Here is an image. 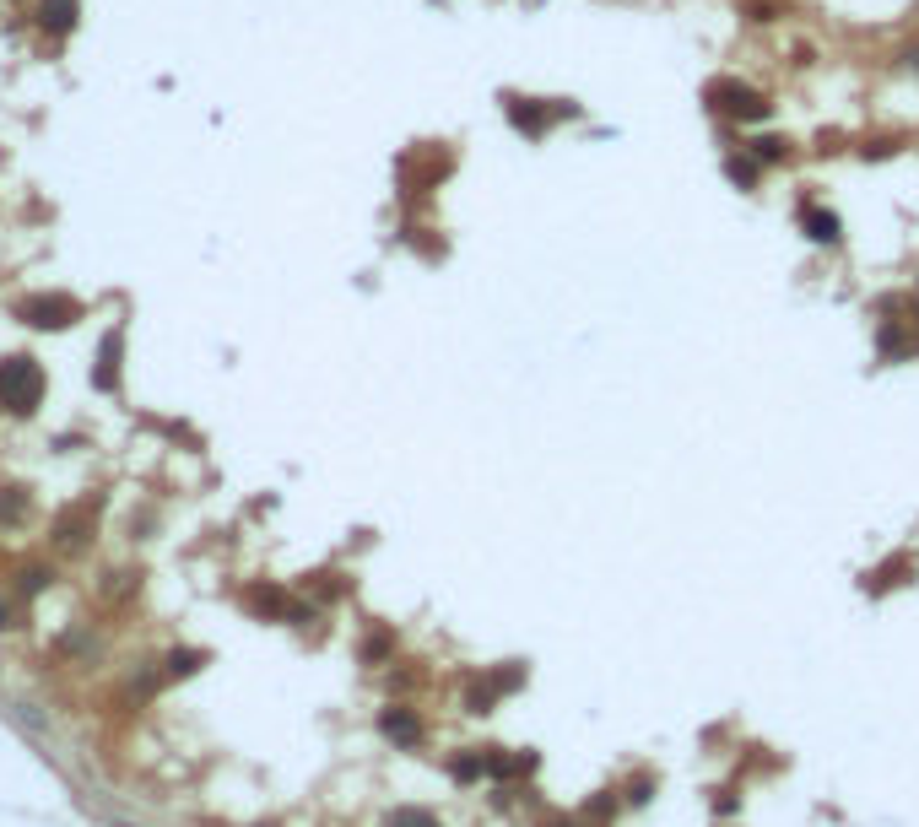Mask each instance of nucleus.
I'll list each match as a JSON object with an SVG mask.
<instances>
[{
  "instance_id": "nucleus-1",
  "label": "nucleus",
  "mask_w": 919,
  "mask_h": 827,
  "mask_svg": "<svg viewBox=\"0 0 919 827\" xmlns=\"http://www.w3.org/2000/svg\"><path fill=\"white\" fill-rule=\"evenodd\" d=\"M38 400H44V368L33 357H6L0 363V406L28 417V411H38Z\"/></svg>"
},
{
  "instance_id": "nucleus-2",
  "label": "nucleus",
  "mask_w": 919,
  "mask_h": 827,
  "mask_svg": "<svg viewBox=\"0 0 919 827\" xmlns=\"http://www.w3.org/2000/svg\"><path fill=\"white\" fill-rule=\"evenodd\" d=\"M17 314L28 319V325H38V330H65V325L82 319V303H76L71 292H33V298L17 303Z\"/></svg>"
},
{
  "instance_id": "nucleus-3",
  "label": "nucleus",
  "mask_w": 919,
  "mask_h": 827,
  "mask_svg": "<svg viewBox=\"0 0 919 827\" xmlns=\"http://www.w3.org/2000/svg\"><path fill=\"white\" fill-rule=\"evenodd\" d=\"M709 109L725 119H768V98L741 82H709Z\"/></svg>"
},
{
  "instance_id": "nucleus-4",
  "label": "nucleus",
  "mask_w": 919,
  "mask_h": 827,
  "mask_svg": "<svg viewBox=\"0 0 919 827\" xmlns=\"http://www.w3.org/2000/svg\"><path fill=\"white\" fill-rule=\"evenodd\" d=\"M379 736L395 741V746H422V719L406 709V703H390V709L379 714Z\"/></svg>"
},
{
  "instance_id": "nucleus-5",
  "label": "nucleus",
  "mask_w": 919,
  "mask_h": 827,
  "mask_svg": "<svg viewBox=\"0 0 919 827\" xmlns=\"http://www.w3.org/2000/svg\"><path fill=\"white\" fill-rule=\"evenodd\" d=\"M557 114H563V109H552V114L536 109V98H509V119L525 130V136H546V125H552Z\"/></svg>"
},
{
  "instance_id": "nucleus-6",
  "label": "nucleus",
  "mask_w": 919,
  "mask_h": 827,
  "mask_svg": "<svg viewBox=\"0 0 919 827\" xmlns=\"http://www.w3.org/2000/svg\"><path fill=\"white\" fill-rule=\"evenodd\" d=\"M801 222H806V238H811V244H838V238H844V222H838L833 211L806 206V211H801Z\"/></svg>"
},
{
  "instance_id": "nucleus-7",
  "label": "nucleus",
  "mask_w": 919,
  "mask_h": 827,
  "mask_svg": "<svg viewBox=\"0 0 919 827\" xmlns=\"http://www.w3.org/2000/svg\"><path fill=\"white\" fill-rule=\"evenodd\" d=\"M76 0H38V22H44L49 33H71L76 28Z\"/></svg>"
},
{
  "instance_id": "nucleus-8",
  "label": "nucleus",
  "mask_w": 919,
  "mask_h": 827,
  "mask_svg": "<svg viewBox=\"0 0 919 827\" xmlns=\"http://www.w3.org/2000/svg\"><path fill=\"white\" fill-rule=\"evenodd\" d=\"M384 827H438V817L422 811V806H395L390 817H384Z\"/></svg>"
},
{
  "instance_id": "nucleus-9",
  "label": "nucleus",
  "mask_w": 919,
  "mask_h": 827,
  "mask_svg": "<svg viewBox=\"0 0 919 827\" xmlns=\"http://www.w3.org/2000/svg\"><path fill=\"white\" fill-rule=\"evenodd\" d=\"M449 773H455V784H476L487 773V763H482V752H460L455 763H449Z\"/></svg>"
},
{
  "instance_id": "nucleus-10",
  "label": "nucleus",
  "mask_w": 919,
  "mask_h": 827,
  "mask_svg": "<svg viewBox=\"0 0 919 827\" xmlns=\"http://www.w3.org/2000/svg\"><path fill=\"white\" fill-rule=\"evenodd\" d=\"M784 152H790V141H779V136H763V141H752V157H757V163H779Z\"/></svg>"
},
{
  "instance_id": "nucleus-11",
  "label": "nucleus",
  "mask_w": 919,
  "mask_h": 827,
  "mask_svg": "<svg viewBox=\"0 0 919 827\" xmlns=\"http://www.w3.org/2000/svg\"><path fill=\"white\" fill-rule=\"evenodd\" d=\"M725 173L741 184V190H752V184H757V163H752V157H730V163H725Z\"/></svg>"
},
{
  "instance_id": "nucleus-12",
  "label": "nucleus",
  "mask_w": 919,
  "mask_h": 827,
  "mask_svg": "<svg viewBox=\"0 0 919 827\" xmlns=\"http://www.w3.org/2000/svg\"><path fill=\"white\" fill-rule=\"evenodd\" d=\"M114 357H119V341L109 336V341H103V368H98V390H109V384H114V368H109Z\"/></svg>"
},
{
  "instance_id": "nucleus-13",
  "label": "nucleus",
  "mask_w": 919,
  "mask_h": 827,
  "mask_svg": "<svg viewBox=\"0 0 919 827\" xmlns=\"http://www.w3.org/2000/svg\"><path fill=\"white\" fill-rule=\"evenodd\" d=\"M195 665H206V655H190V649H179V655H173V676H190Z\"/></svg>"
},
{
  "instance_id": "nucleus-14",
  "label": "nucleus",
  "mask_w": 919,
  "mask_h": 827,
  "mask_svg": "<svg viewBox=\"0 0 919 827\" xmlns=\"http://www.w3.org/2000/svg\"><path fill=\"white\" fill-rule=\"evenodd\" d=\"M628 800H633V806H649V800H655V784H649V779H633Z\"/></svg>"
},
{
  "instance_id": "nucleus-15",
  "label": "nucleus",
  "mask_w": 919,
  "mask_h": 827,
  "mask_svg": "<svg viewBox=\"0 0 919 827\" xmlns=\"http://www.w3.org/2000/svg\"><path fill=\"white\" fill-rule=\"evenodd\" d=\"M44 579H49L44 568H28V573H22V590H44Z\"/></svg>"
},
{
  "instance_id": "nucleus-16",
  "label": "nucleus",
  "mask_w": 919,
  "mask_h": 827,
  "mask_svg": "<svg viewBox=\"0 0 919 827\" xmlns=\"http://www.w3.org/2000/svg\"><path fill=\"white\" fill-rule=\"evenodd\" d=\"M363 655H368V660H384V655H390V638H368Z\"/></svg>"
},
{
  "instance_id": "nucleus-17",
  "label": "nucleus",
  "mask_w": 919,
  "mask_h": 827,
  "mask_svg": "<svg viewBox=\"0 0 919 827\" xmlns=\"http://www.w3.org/2000/svg\"><path fill=\"white\" fill-rule=\"evenodd\" d=\"M22 514V503L17 498H0V519H17Z\"/></svg>"
},
{
  "instance_id": "nucleus-18",
  "label": "nucleus",
  "mask_w": 919,
  "mask_h": 827,
  "mask_svg": "<svg viewBox=\"0 0 919 827\" xmlns=\"http://www.w3.org/2000/svg\"><path fill=\"white\" fill-rule=\"evenodd\" d=\"M541 827H579V822H568V817H546Z\"/></svg>"
},
{
  "instance_id": "nucleus-19",
  "label": "nucleus",
  "mask_w": 919,
  "mask_h": 827,
  "mask_svg": "<svg viewBox=\"0 0 919 827\" xmlns=\"http://www.w3.org/2000/svg\"><path fill=\"white\" fill-rule=\"evenodd\" d=\"M0 628H6V606H0Z\"/></svg>"
},
{
  "instance_id": "nucleus-20",
  "label": "nucleus",
  "mask_w": 919,
  "mask_h": 827,
  "mask_svg": "<svg viewBox=\"0 0 919 827\" xmlns=\"http://www.w3.org/2000/svg\"><path fill=\"white\" fill-rule=\"evenodd\" d=\"M255 827H276V822H255Z\"/></svg>"
}]
</instances>
